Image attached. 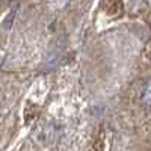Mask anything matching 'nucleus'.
<instances>
[{"label":"nucleus","instance_id":"obj_1","mask_svg":"<svg viewBox=\"0 0 151 151\" xmlns=\"http://www.w3.org/2000/svg\"><path fill=\"white\" fill-rule=\"evenodd\" d=\"M142 100H144L145 104L150 103V83L145 85V89H144V94H142Z\"/></svg>","mask_w":151,"mask_h":151}]
</instances>
